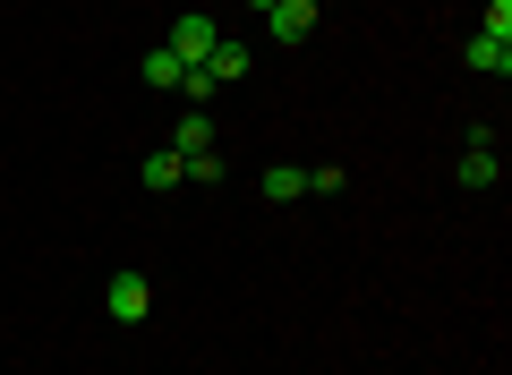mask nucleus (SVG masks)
<instances>
[{
	"label": "nucleus",
	"instance_id": "nucleus-1",
	"mask_svg": "<svg viewBox=\"0 0 512 375\" xmlns=\"http://www.w3.org/2000/svg\"><path fill=\"white\" fill-rule=\"evenodd\" d=\"M214 43H222V26L205 18V9H188V18L171 26V43H163V52L180 60V69H205V60H214Z\"/></svg>",
	"mask_w": 512,
	"mask_h": 375
},
{
	"label": "nucleus",
	"instance_id": "nucleus-2",
	"mask_svg": "<svg viewBox=\"0 0 512 375\" xmlns=\"http://www.w3.org/2000/svg\"><path fill=\"white\" fill-rule=\"evenodd\" d=\"M103 307H111L120 324H146V316H154V282H146V273H111V282H103Z\"/></svg>",
	"mask_w": 512,
	"mask_h": 375
},
{
	"label": "nucleus",
	"instance_id": "nucleus-3",
	"mask_svg": "<svg viewBox=\"0 0 512 375\" xmlns=\"http://www.w3.org/2000/svg\"><path fill=\"white\" fill-rule=\"evenodd\" d=\"M265 35H274L282 52L308 43V35H316V0H274V9H265Z\"/></svg>",
	"mask_w": 512,
	"mask_h": 375
},
{
	"label": "nucleus",
	"instance_id": "nucleus-4",
	"mask_svg": "<svg viewBox=\"0 0 512 375\" xmlns=\"http://www.w3.org/2000/svg\"><path fill=\"white\" fill-rule=\"evenodd\" d=\"M461 60H470L478 77H512V43H495V35H470V43H461Z\"/></svg>",
	"mask_w": 512,
	"mask_h": 375
},
{
	"label": "nucleus",
	"instance_id": "nucleus-5",
	"mask_svg": "<svg viewBox=\"0 0 512 375\" xmlns=\"http://www.w3.org/2000/svg\"><path fill=\"white\" fill-rule=\"evenodd\" d=\"M256 197H265V205H291V197H308V171H299V162H274V171L256 179Z\"/></svg>",
	"mask_w": 512,
	"mask_h": 375
},
{
	"label": "nucleus",
	"instance_id": "nucleus-6",
	"mask_svg": "<svg viewBox=\"0 0 512 375\" xmlns=\"http://www.w3.org/2000/svg\"><path fill=\"white\" fill-rule=\"evenodd\" d=\"M214 145V111H188V120H171V154H205Z\"/></svg>",
	"mask_w": 512,
	"mask_h": 375
},
{
	"label": "nucleus",
	"instance_id": "nucleus-7",
	"mask_svg": "<svg viewBox=\"0 0 512 375\" xmlns=\"http://www.w3.org/2000/svg\"><path fill=\"white\" fill-rule=\"evenodd\" d=\"M248 60H256L248 43H231V35H222V43H214V60H205V77H214V86H231V77H248Z\"/></svg>",
	"mask_w": 512,
	"mask_h": 375
},
{
	"label": "nucleus",
	"instance_id": "nucleus-8",
	"mask_svg": "<svg viewBox=\"0 0 512 375\" xmlns=\"http://www.w3.org/2000/svg\"><path fill=\"white\" fill-rule=\"evenodd\" d=\"M495 179H504L495 145H470V154H461V188H495Z\"/></svg>",
	"mask_w": 512,
	"mask_h": 375
},
{
	"label": "nucleus",
	"instance_id": "nucleus-9",
	"mask_svg": "<svg viewBox=\"0 0 512 375\" xmlns=\"http://www.w3.org/2000/svg\"><path fill=\"white\" fill-rule=\"evenodd\" d=\"M146 188H188V162L171 154V145H154V154H146Z\"/></svg>",
	"mask_w": 512,
	"mask_h": 375
},
{
	"label": "nucleus",
	"instance_id": "nucleus-10",
	"mask_svg": "<svg viewBox=\"0 0 512 375\" xmlns=\"http://www.w3.org/2000/svg\"><path fill=\"white\" fill-rule=\"evenodd\" d=\"M137 77H146L154 94H180V77H188V69H180L171 52H146V60H137Z\"/></svg>",
	"mask_w": 512,
	"mask_h": 375
},
{
	"label": "nucleus",
	"instance_id": "nucleus-11",
	"mask_svg": "<svg viewBox=\"0 0 512 375\" xmlns=\"http://www.w3.org/2000/svg\"><path fill=\"white\" fill-rule=\"evenodd\" d=\"M188 162V188H222V154L205 145V154H180Z\"/></svg>",
	"mask_w": 512,
	"mask_h": 375
},
{
	"label": "nucleus",
	"instance_id": "nucleus-12",
	"mask_svg": "<svg viewBox=\"0 0 512 375\" xmlns=\"http://www.w3.org/2000/svg\"><path fill=\"white\" fill-rule=\"evenodd\" d=\"M342 188H350L342 162H316V171H308V197H342Z\"/></svg>",
	"mask_w": 512,
	"mask_h": 375
},
{
	"label": "nucleus",
	"instance_id": "nucleus-13",
	"mask_svg": "<svg viewBox=\"0 0 512 375\" xmlns=\"http://www.w3.org/2000/svg\"><path fill=\"white\" fill-rule=\"evenodd\" d=\"M478 35H495V43H512V0H487V26Z\"/></svg>",
	"mask_w": 512,
	"mask_h": 375
},
{
	"label": "nucleus",
	"instance_id": "nucleus-14",
	"mask_svg": "<svg viewBox=\"0 0 512 375\" xmlns=\"http://www.w3.org/2000/svg\"><path fill=\"white\" fill-rule=\"evenodd\" d=\"M256 9H274V0H256Z\"/></svg>",
	"mask_w": 512,
	"mask_h": 375
}]
</instances>
